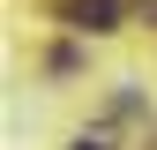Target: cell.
I'll list each match as a JSON object with an SVG mask.
<instances>
[{
    "instance_id": "1",
    "label": "cell",
    "mask_w": 157,
    "mask_h": 150,
    "mask_svg": "<svg viewBox=\"0 0 157 150\" xmlns=\"http://www.w3.org/2000/svg\"><path fill=\"white\" fill-rule=\"evenodd\" d=\"M112 15H120V0H67L75 30H112Z\"/></svg>"
},
{
    "instance_id": "2",
    "label": "cell",
    "mask_w": 157,
    "mask_h": 150,
    "mask_svg": "<svg viewBox=\"0 0 157 150\" xmlns=\"http://www.w3.org/2000/svg\"><path fill=\"white\" fill-rule=\"evenodd\" d=\"M75 150H105V143H97V135H82V143H75Z\"/></svg>"
}]
</instances>
